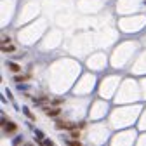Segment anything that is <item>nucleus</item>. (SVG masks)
<instances>
[{
  "label": "nucleus",
  "mask_w": 146,
  "mask_h": 146,
  "mask_svg": "<svg viewBox=\"0 0 146 146\" xmlns=\"http://www.w3.org/2000/svg\"><path fill=\"white\" fill-rule=\"evenodd\" d=\"M2 50H4V52H14V50H16V47H14V45H11V44H9V45H7V44H2Z\"/></svg>",
  "instance_id": "nucleus-4"
},
{
  "label": "nucleus",
  "mask_w": 146,
  "mask_h": 146,
  "mask_svg": "<svg viewBox=\"0 0 146 146\" xmlns=\"http://www.w3.org/2000/svg\"><path fill=\"white\" fill-rule=\"evenodd\" d=\"M2 125H4V129L7 132H16L17 131V125L12 123V122H5V118H2Z\"/></svg>",
  "instance_id": "nucleus-2"
},
{
  "label": "nucleus",
  "mask_w": 146,
  "mask_h": 146,
  "mask_svg": "<svg viewBox=\"0 0 146 146\" xmlns=\"http://www.w3.org/2000/svg\"><path fill=\"white\" fill-rule=\"evenodd\" d=\"M58 129H66V131H73V129H77V123H73V122H58L56 123Z\"/></svg>",
  "instance_id": "nucleus-1"
},
{
  "label": "nucleus",
  "mask_w": 146,
  "mask_h": 146,
  "mask_svg": "<svg viewBox=\"0 0 146 146\" xmlns=\"http://www.w3.org/2000/svg\"><path fill=\"white\" fill-rule=\"evenodd\" d=\"M23 111H25V113L28 115V118H30V120H35V117H33V115L30 113V110H26V108H25V110H23Z\"/></svg>",
  "instance_id": "nucleus-7"
},
{
  "label": "nucleus",
  "mask_w": 146,
  "mask_h": 146,
  "mask_svg": "<svg viewBox=\"0 0 146 146\" xmlns=\"http://www.w3.org/2000/svg\"><path fill=\"white\" fill-rule=\"evenodd\" d=\"M45 113H47V117H59V115H61V110H59V108H54V110L47 108Z\"/></svg>",
  "instance_id": "nucleus-3"
},
{
  "label": "nucleus",
  "mask_w": 146,
  "mask_h": 146,
  "mask_svg": "<svg viewBox=\"0 0 146 146\" xmlns=\"http://www.w3.org/2000/svg\"><path fill=\"white\" fill-rule=\"evenodd\" d=\"M9 68L12 71H19V64H16V63H9Z\"/></svg>",
  "instance_id": "nucleus-6"
},
{
  "label": "nucleus",
  "mask_w": 146,
  "mask_h": 146,
  "mask_svg": "<svg viewBox=\"0 0 146 146\" xmlns=\"http://www.w3.org/2000/svg\"><path fill=\"white\" fill-rule=\"evenodd\" d=\"M71 146H80V141H68Z\"/></svg>",
  "instance_id": "nucleus-8"
},
{
  "label": "nucleus",
  "mask_w": 146,
  "mask_h": 146,
  "mask_svg": "<svg viewBox=\"0 0 146 146\" xmlns=\"http://www.w3.org/2000/svg\"><path fill=\"white\" fill-rule=\"evenodd\" d=\"M28 78H30L28 75H17V77H16V82H25V80H28Z\"/></svg>",
  "instance_id": "nucleus-5"
}]
</instances>
